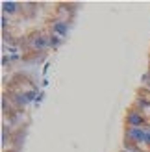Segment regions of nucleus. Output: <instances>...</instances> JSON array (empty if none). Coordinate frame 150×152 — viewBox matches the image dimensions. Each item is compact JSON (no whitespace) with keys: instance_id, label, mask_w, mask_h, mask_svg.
I'll list each match as a JSON object with an SVG mask.
<instances>
[{"instance_id":"6","label":"nucleus","mask_w":150,"mask_h":152,"mask_svg":"<svg viewBox=\"0 0 150 152\" xmlns=\"http://www.w3.org/2000/svg\"><path fill=\"white\" fill-rule=\"evenodd\" d=\"M143 143H145V145H148V147H150V128L146 130V135H145V141H143Z\"/></svg>"},{"instance_id":"1","label":"nucleus","mask_w":150,"mask_h":152,"mask_svg":"<svg viewBox=\"0 0 150 152\" xmlns=\"http://www.w3.org/2000/svg\"><path fill=\"white\" fill-rule=\"evenodd\" d=\"M126 135H128V139L133 141V143H143L145 135H146V130L145 128H128Z\"/></svg>"},{"instance_id":"4","label":"nucleus","mask_w":150,"mask_h":152,"mask_svg":"<svg viewBox=\"0 0 150 152\" xmlns=\"http://www.w3.org/2000/svg\"><path fill=\"white\" fill-rule=\"evenodd\" d=\"M2 7H4V13H9V15H13V13H17V7H19V4H15V2H4V4H2Z\"/></svg>"},{"instance_id":"5","label":"nucleus","mask_w":150,"mask_h":152,"mask_svg":"<svg viewBox=\"0 0 150 152\" xmlns=\"http://www.w3.org/2000/svg\"><path fill=\"white\" fill-rule=\"evenodd\" d=\"M48 41H50V47H59V45H61L63 43V39H61V37H59V35H50L48 37Z\"/></svg>"},{"instance_id":"3","label":"nucleus","mask_w":150,"mask_h":152,"mask_svg":"<svg viewBox=\"0 0 150 152\" xmlns=\"http://www.w3.org/2000/svg\"><path fill=\"white\" fill-rule=\"evenodd\" d=\"M52 28H54V32L58 35H61V37H65L67 32H69V24H67V22H61V20H56L54 24H52Z\"/></svg>"},{"instance_id":"2","label":"nucleus","mask_w":150,"mask_h":152,"mask_svg":"<svg viewBox=\"0 0 150 152\" xmlns=\"http://www.w3.org/2000/svg\"><path fill=\"white\" fill-rule=\"evenodd\" d=\"M32 45H33V48H41V50H44L47 47H50V41H48V37H44V35L39 34V35L33 37Z\"/></svg>"}]
</instances>
